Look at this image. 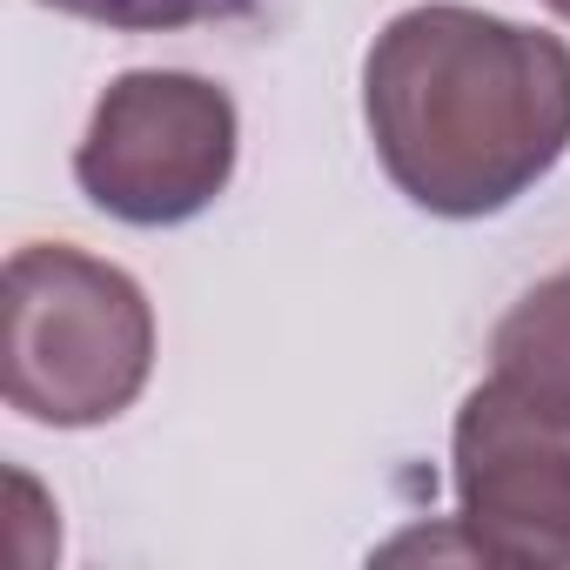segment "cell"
<instances>
[{
	"mask_svg": "<svg viewBox=\"0 0 570 570\" xmlns=\"http://www.w3.org/2000/svg\"><path fill=\"white\" fill-rule=\"evenodd\" d=\"M490 356L503 370H523V376H543V383L570 390V268L537 282V289L497 323Z\"/></svg>",
	"mask_w": 570,
	"mask_h": 570,
	"instance_id": "5",
	"label": "cell"
},
{
	"mask_svg": "<svg viewBox=\"0 0 570 570\" xmlns=\"http://www.w3.org/2000/svg\"><path fill=\"white\" fill-rule=\"evenodd\" d=\"M363 121L383 175L443 222L530 195L570 148V48L483 8L396 14L363 61Z\"/></svg>",
	"mask_w": 570,
	"mask_h": 570,
	"instance_id": "1",
	"label": "cell"
},
{
	"mask_svg": "<svg viewBox=\"0 0 570 570\" xmlns=\"http://www.w3.org/2000/svg\"><path fill=\"white\" fill-rule=\"evenodd\" d=\"M55 14L95 21V28H121V35H175V28H208V21H235L255 0H41Z\"/></svg>",
	"mask_w": 570,
	"mask_h": 570,
	"instance_id": "6",
	"label": "cell"
},
{
	"mask_svg": "<svg viewBox=\"0 0 570 570\" xmlns=\"http://www.w3.org/2000/svg\"><path fill=\"white\" fill-rule=\"evenodd\" d=\"M543 8H550V14H557V21H570V0H543Z\"/></svg>",
	"mask_w": 570,
	"mask_h": 570,
	"instance_id": "7",
	"label": "cell"
},
{
	"mask_svg": "<svg viewBox=\"0 0 570 570\" xmlns=\"http://www.w3.org/2000/svg\"><path fill=\"white\" fill-rule=\"evenodd\" d=\"M450 463L483 563H570V390L497 363L456 410Z\"/></svg>",
	"mask_w": 570,
	"mask_h": 570,
	"instance_id": "3",
	"label": "cell"
},
{
	"mask_svg": "<svg viewBox=\"0 0 570 570\" xmlns=\"http://www.w3.org/2000/svg\"><path fill=\"white\" fill-rule=\"evenodd\" d=\"M235 175V101L202 75L135 68L108 81L75 148L81 195L128 228L195 222Z\"/></svg>",
	"mask_w": 570,
	"mask_h": 570,
	"instance_id": "4",
	"label": "cell"
},
{
	"mask_svg": "<svg viewBox=\"0 0 570 570\" xmlns=\"http://www.w3.org/2000/svg\"><path fill=\"white\" fill-rule=\"evenodd\" d=\"M155 370V309L141 282L68 242H28L8 262V403L28 423L88 430L121 416Z\"/></svg>",
	"mask_w": 570,
	"mask_h": 570,
	"instance_id": "2",
	"label": "cell"
}]
</instances>
